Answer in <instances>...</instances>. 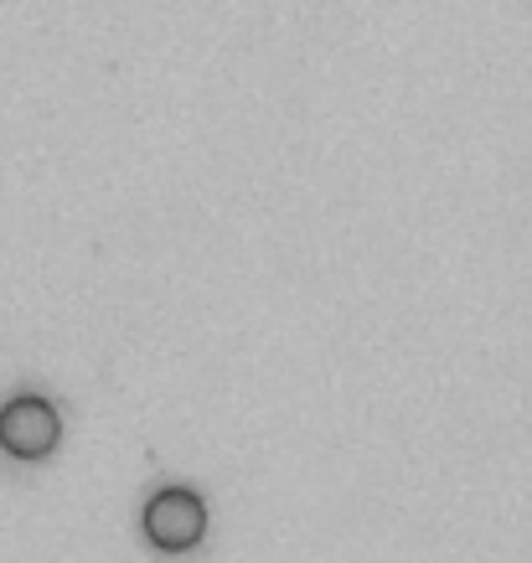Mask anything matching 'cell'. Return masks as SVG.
Listing matches in <instances>:
<instances>
[{"label":"cell","mask_w":532,"mask_h":563,"mask_svg":"<svg viewBox=\"0 0 532 563\" xmlns=\"http://www.w3.org/2000/svg\"><path fill=\"white\" fill-rule=\"evenodd\" d=\"M63 434L57 404L42 393H16L5 409H0V444L16 455V461H42Z\"/></svg>","instance_id":"7a4b0ae2"},{"label":"cell","mask_w":532,"mask_h":563,"mask_svg":"<svg viewBox=\"0 0 532 563\" xmlns=\"http://www.w3.org/2000/svg\"><path fill=\"white\" fill-rule=\"evenodd\" d=\"M145 538H151L155 548H171V553H181V548H197L207 532V501L191 486H160V492L145 501Z\"/></svg>","instance_id":"6da1fadb"}]
</instances>
